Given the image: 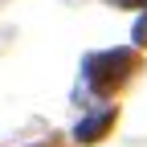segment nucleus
I'll return each mask as SVG.
<instances>
[{
	"mask_svg": "<svg viewBox=\"0 0 147 147\" xmlns=\"http://www.w3.org/2000/svg\"><path fill=\"white\" fill-rule=\"evenodd\" d=\"M110 4H123L127 8V4H147V0H110Z\"/></svg>",
	"mask_w": 147,
	"mask_h": 147,
	"instance_id": "nucleus-4",
	"label": "nucleus"
},
{
	"mask_svg": "<svg viewBox=\"0 0 147 147\" xmlns=\"http://www.w3.org/2000/svg\"><path fill=\"white\" fill-rule=\"evenodd\" d=\"M115 123V110H102V115H90V119H82L78 123V131H74V139L78 143H94V139H102L106 135V127Z\"/></svg>",
	"mask_w": 147,
	"mask_h": 147,
	"instance_id": "nucleus-2",
	"label": "nucleus"
},
{
	"mask_svg": "<svg viewBox=\"0 0 147 147\" xmlns=\"http://www.w3.org/2000/svg\"><path fill=\"white\" fill-rule=\"evenodd\" d=\"M135 57L127 49H115V53H98V57H86V82L94 94H110L127 74H131Z\"/></svg>",
	"mask_w": 147,
	"mask_h": 147,
	"instance_id": "nucleus-1",
	"label": "nucleus"
},
{
	"mask_svg": "<svg viewBox=\"0 0 147 147\" xmlns=\"http://www.w3.org/2000/svg\"><path fill=\"white\" fill-rule=\"evenodd\" d=\"M135 41H139V45H143V41H147V12H143V16H139V25H135Z\"/></svg>",
	"mask_w": 147,
	"mask_h": 147,
	"instance_id": "nucleus-3",
	"label": "nucleus"
}]
</instances>
